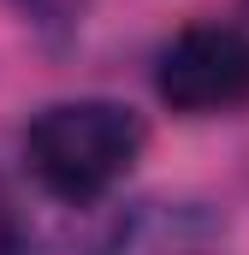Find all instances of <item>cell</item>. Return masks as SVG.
<instances>
[{
    "instance_id": "5b68a950",
    "label": "cell",
    "mask_w": 249,
    "mask_h": 255,
    "mask_svg": "<svg viewBox=\"0 0 249 255\" xmlns=\"http://www.w3.org/2000/svg\"><path fill=\"white\" fill-rule=\"evenodd\" d=\"M30 244V226L18 220V202L6 196V184H0V250H24Z\"/></svg>"
},
{
    "instance_id": "3957f363",
    "label": "cell",
    "mask_w": 249,
    "mask_h": 255,
    "mask_svg": "<svg viewBox=\"0 0 249 255\" xmlns=\"http://www.w3.org/2000/svg\"><path fill=\"white\" fill-rule=\"evenodd\" d=\"M220 238H226V220L208 214L202 202H136L113 226L119 250H196V244H220Z\"/></svg>"
},
{
    "instance_id": "7a4b0ae2",
    "label": "cell",
    "mask_w": 249,
    "mask_h": 255,
    "mask_svg": "<svg viewBox=\"0 0 249 255\" xmlns=\"http://www.w3.org/2000/svg\"><path fill=\"white\" fill-rule=\"evenodd\" d=\"M154 89L172 113L214 119L249 107V30L244 24H190L154 54Z\"/></svg>"
},
{
    "instance_id": "6da1fadb",
    "label": "cell",
    "mask_w": 249,
    "mask_h": 255,
    "mask_svg": "<svg viewBox=\"0 0 249 255\" xmlns=\"http://www.w3.org/2000/svg\"><path fill=\"white\" fill-rule=\"evenodd\" d=\"M148 130L124 101H54L24 125V166L54 202H101L142 160Z\"/></svg>"
},
{
    "instance_id": "277c9868",
    "label": "cell",
    "mask_w": 249,
    "mask_h": 255,
    "mask_svg": "<svg viewBox=\"0 0 249 255\" xmlns=\"http://www.w3.org/2000/svg\"><path fill=\"white\" fill-rule=\"evenodd\" d=\"M48 42H71L77 30H83V18H89V0H12Z\"/></svg>"
}]
</instances>
